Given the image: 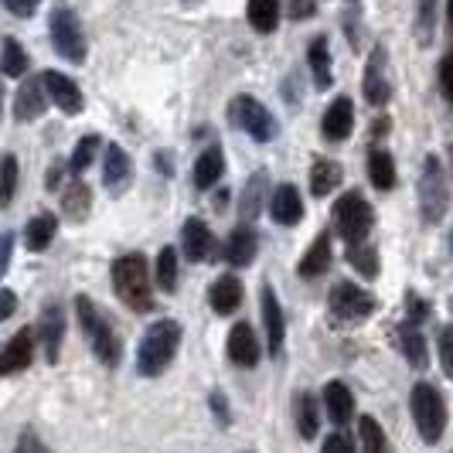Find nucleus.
I'll use <instances>...</instances> for the list:
<instances>
[{
    "instance_id": "obj_9",
    "label": "nucleus",
    "mask_w": 453,
    "mask_h": 453,
    "mask_svg": "<svg viewBox=\"0 0 453 453\" xmlns=\"http://www.w3.org/2000/svg\"><path fill=\"white\" fill-rule=\"evenodd\" d=\"M51 45L55 51L72 62V65H82L86 62V35H82V27H79V18L68 11V7H58V11H51Z\"/></svg>"
},
{
    "instance_id": "obj_3",
    "label": "nucleus",
    "mask_w": 453,
    "mask_h": 453,
    "mask_svg": "<svg viewBox=\"0 0 453 453\" xmlns=\"http://www.w3.org/2000/svg\"><path fill=\"white\" fill-rule=\"evenodd\" d=\"M75 318H79V327H82V334H86V341H89L92 355H96L103 365H110V368L119 365V358H123V344H119V338H116L110 318L92 303L89 296H75Z\"/></svg>"
},
{
    "instance_id": "obj_6",
    "label": "nucleus",
    "mask_w": 453,
    "mask_h": 453,
    "mask_svg": "<svg viewBox=\"0 0 453 453\" xmlns=\"http://www.w3.org/2000/svg\"><path fill=\"white\" fill-rule=\"evenodd\" d=\"M379 300L362 290L358 283H334V290L327 296V311H331V320L334 324H358V320H368L375 314Z\"/></svg>"
},
{
    "instance_id": "obj_49",
    "label": "nucleus",
    "mask_w": 453,
    "mask_h": 453,
    "mask_svg": "<svg viewBox=\"0 0 453 453\" xmlns=\"http://www.w3.org/2000/svg\"><path fill=\"white\" fill-rule=\"evenodd\" d=\"M18 311V294L14 290H0V320H7Z\"/></svg>"
},
{
    "instance_id": "obj_17",
    "label": "nucleus",
    "mask_w": 453,
    "mask_h": 453,
    "mask_svg": "<svg viewBox=\"0 0 453 453\" xmlns=\"http://www.w3.org/2000/svg\"><path fill=\"white\" fill-rule=\"evenodd\" d=\"M256 252H259V235H256V228H252V226H239L232 235H228V242H226L228 266L246 270V266H252Z\"/></svg>"
},
{
    "instance_id": "obj_21",
    "label": "nucleus",
    "mask_w": 453,
    "mask_h": 453,
    "mask_svg": "<svg viewBox=\"0 0 453 453\" xmlns=\"http://www.w3.org/2000/svg\"><path fill=\"white\" fill-rule=\"evenodd\" d=\"M42 113H45V82L42 79H27L18 89V99H14V116L21 123H31Z\"/></svg>"
},
{
    "instance_id": "obj_11",
    "label": "nucleus",
    "mask_w": 453,
    "mask_h": 453,
    "mask_svg": "<svg viewBox=\"0 0 453 453\" xmlns=\"http://www.w3.org/2000/svg\"><path fill=\"white\" fill-rule=\"evenodd\" d=\"M226 351H228V358H232V365H239V368H256V365H259L263 344H259V338H256L252 324L239 320V324L228 331Z\"/></svg>"
},
{
    "instance_id": "obj_5",
    "label": "nucleus",
    "mask_w": 453,
    "mask_h": 453,
    "mask_svg": "<svg viewBox=\"0 0 453 453\" xmlns=\"http://www.w3.org/2000/svg\"><path fill=\"white\" fill-rule=\"evenodd\" d=\"M372 222H375V211H372V204L365 202L362 191H348L334 204V228H338V235L348 246L365 242L368 232H372Z\"/></svg>"
},
{
    "instance_id": "obj_48",
    "label": "nucleus",
    "mask_w": 453,
    "mask_h": 453,
    "mask_svg": "<svg viewBox=\"0 0 453 453\" xmlns=\"http://www.w3.org/2000/svg\"><path fill=\"white\" fill-rule=\"evenodd\" d=\"M11 252H14V235L4 232V235H0V276L7 273V266H11Z\"/></svg>"
},
{
    "instance_id": "obj_52",
    "label": "nucleus",
    "mask_w": 453,
    "mask_h": 453,
    "mask_svg": "<svg viewBox=\"0 0 453 453\" xmlns=\"http://www.w3.org/2000/svg\"><path fill=\"white\" fill-rule=\"evenodd\" d=\"M423 4H426V11H430V4H433V0H423Z\"/></svg>"
},
{
    "instance_id": "obj_36",
    "label": "nucleus",
    "mask_w": 453,
    "mask_h": 453,
    "mask_svg": "<svg viewBox=\"0 0 453 453\" xmlns=\"http://www.w3.org/2000/svg\"><path fill=\"white\" fill-rule=\"evenodd\" d=\"M157 287L164 294L178 290V250L174 246H164L157 256Z\"/></svg>"
},
{
    "instance_id": "obj_35",
    "label": "nucleus",
    "mask_w": 453,
    "mask_h": 453,
    "mask_svg": "<svg viewBox=\"0 0 453 453\" xmlns=\"http://www.w3.org/2000/svg\"><path fill=\"white\" fill-rule=\"evenodd\" d=\"M358 436H362L365 453H392L388 450V436H386V430H382V423H379V419L362 416V419H358Z\"/></svg>"
},
{
    "instance_id": "obj_8",
    "label": "nucleus",
    "mask_w": 453,
    "mask_h": 453,
    "mask_svg": "<svg viewBox=\"0 0 453 453\" xmlns=\"http://www.w3.org/2000/svg\"><path fill=\"white\" fill-rule=\"evenodd\" d=\"M447 204H450V195H447V174H443V164L436 154L423 160V174H419V208H423V219L436 226L443 215H447Z\"/></svg>"
},
{
    "instance_id": "obj_32",
    "label": "nucleus",
    "mask_w": 453,
    "mask_h": 453,
    "mask_svg": "<svg viewBox=\"0 0 453 453\" xmlns=\"http://www.w3.org/2000/svg\"><path fill=\"white\" fill-rule=\"evenodd\" d=\"M263 195H266V171H256L246 184V191H242V198H239V211H242L246 222H252L263 211Z\"/></svg>"
},
{
    "instance_id": "obj_42",
    "label": "nucleus",
    "mask_w": 453,
    "mask_h": 453,
    "mask_svg": "<svg viewBox=\"0 0 453 453\" xmlns=\"http://www.w3.org/2000/svg\"><path fill=\"white\" fill-rule=\"evenodd\" d=\"M320 453H355V447H351L348 433H331V436L324 440V450Z\"/></svg>"
},
{
    "instance_id": "obj_46",
    "label": "nucleus",
    "mask_w": 453,
    "mask_h": 453,
    "mask_svg": "<svg viewBox=\"0 0 453 453\" xmlns=\"http://www.w3.org/2000/svg\"><path fill=\"white\" fill-rule=\"evenodd\" d=\"M440 82H443V96L453 103V51L443 58V65H440Z\"/></svg>"
},
{
    "instance_id": "obj_37",
    "label": "nucleus",
    "mask_w": 453,
    "mask_h": 453,
    "mask_svg": "<svg viewBox=\"0 0 453 453\" xmlns=\"http://www.w3.org/2000/svg\"><path fill=\"white\" fill-rule=\"evenodd\" d=\"M348 263L362 273V276H368V280L379 276V252L372 250L368 242H355V246L348 250Z\"/></svg>"
},
{
    "instance_id": "obj_4",
    "label": "nucleus",
    "mask_w": 453,
    "mask_h": 453,
    "mask_svg": "<svg viewBox=\"0 0 453 453\" xmlns=\"http://www.w3.org/2000/svg\"><path fill=\"white\" fill-rule=\"evenodd\" d=\"M412 419H416V430L426 443H440V436L447 430V403L440 395V388L430 386V382H419L412 388Z\"/></svg>"
},
{
    "instance_id": "obj_13",
    "label": "nucleus",
    "mask_w": 453,
    "mask_h": 453,
    "mask_svg": "<svg viewBox=\"0 0 453 453\" xmlns=\"http://www.w3.org/2000/svg\"><path fill=\"white\" fill-rule=\"evenodd\" d=\"M181 252L191 263H204L215 256V239H211V228L204 226L202 219H188L181 228Z\"/></svg>"
},
{
    "instance_id": "obj_54",
    "label": "nucleus",
    "mask_w": 453,
    "mask_h": 453,
    "mask_svg": "<svg viewBox=\"0 0 453 453\" xmlns=\"http://www.w3.org/2000/svg\"><path fill=\"white\" fill-rule=\"evenodd\" d=\"M188 4H198V0H188Z\"/></svg>"
},
{
    "instance_id": "obj_16",
    "label": "nucleus",
    "mask_w": 453,
    "mask_h": 453,
    "mask_svg": "<svg viewBox=\"0 0 453 453\" xmlns=\"http://www.w3.org/2000/svg\"><path fill=\"white\" fill-rule=\"evenodd\" d=\"M31 355H35V334H31V327H21L11 338V344L4 348V355H0V375H18V372H24L31 365Z\"/></svg>"
},
{
    "instance_id": "obj_27",
    "label": "nucleus",
    "mask_w": 453,
    "mask_h": 453,
    "mask_svg": "<svg viewBox=\"0 0 453 453\" xmlns=\"http://www.w3.org/2000/svg\"><path fill=\"white\" fill-rule=\"evenodd\" d=\"M341 184V164L331 157H318L311 167V191L314 198H327L334 188Z\"/></svg>"
},
{
    "instance_id": "obj_25",
    "label": "nucleus",
    "mask_w": 453,
    "mask_h": 453,
    "mask_svg": "<svg viewBox=\"0 0 453 453\" xmlns=\"http://www.w3.org/2000/svg\"><path fill=\"white\" fill-rule=\"evenodd\" d=\"M130 174H134V167H130L127 150L110 143V147H106V160H103V181H106V188H110V191L127 188V184H130Z\"/></svg>"
},
{
    "instance_id": "obj_28",
    "label": "nucleus",
    "mask_w": 453,
    "mask_h": 453,
    "mask_svg": "<svg viewBox=\"0 0 453 453\" xmlns=\"http://www.w3.org/2000/svg\"><path fill=\"white\" fill-rule=\"evenodd\" d=\"M55 232H58V219L45 211V215H35L31 222H27V232H24V242H27V250L31 252H45L51 246V239H55Z\"/></svg>"
},
{
    "instance_id": "obj_41",
    "label": "nucleus",
    "mask_w": 453,
    "mask_h": 453,
    "mask_svg": "<svg viewBox=\"0 0 453 453\" xmlns=\"http://www.w3.org/2000/svg\"><path fill=\"white\" fill-rule=\"evenodd\" d=\"M440 365H443V375L453 379V324L440 331Z\"/></svg>"
},
{
    "instance_id": "obj_45",
    "label": "nucleus",
    "mask_w": 453,
    "mask_h": 453,
    "mask_svg": "<svg viewBox=\"0 0 453 453\" xmlns=\"http://www.w3.org/2000/svg\"><path fill=\"white\" fill-rule=\"evenodd\" d=\"M208 406L215 409V416H219V423H222V426H228V423H232V419H228L226 395H222V392H219V388H215V392H208Z\"/></svg>"
},
{
    "instance_id": "obj_53",
    "label": "nucleus",
    "mask_w": 453,
    "mask_h": 453,
    "mask_svg": "<svg viewBox=\"0 0 453 453\" xmlns=\"http://www.w3.org/2000/svg\"><path fill=\"white\" fill-rule=\"evenodd\" d=\"M0 103H4V92H0Z\"/></svg>"
},
{
    "instance_id": "obj_34",
    "label": "nucleus",
    "mask_w": 453,
    "mask_h": 453,
    "mask_svg": "<svg viewBox=\"0 0 453 453\" xmlns=\"http://www.w3.org/2000/svg\"><path fill=\"white\" fill-rule=\"evenodd\" d=\"M89 204H92V191L86 184L82 181L68 184V191L62 195V208H65V215L72 222H82V219L89 215Z\"/></svg>"
},
{
    "instance_id": "obj_15",
    "label": "nucleus",
    "mask_w": 453,
    "mask_h": 453,
    "mask_svg": "<svg viewBox=\"0 0 453 453\" xmlns=\"http://www.w3.org/2000/svg\"><path fill=\"white\" fill-rule=\"evenodd\" d=\"M38 334H42V344H45L48 365H55L58 362V351H62V338H65V311L58 303H48L45 307L42 324H38Z\"/></svg>"
},
{
    "instance_id": "obj_10",
    "label": "nucleus",
    "mask_w": 453,
    "mask_h": 453,
    "mask_svg": "<svg viewBox=\"0 0 453 453\" xmlns=\"http://www.w3.org/2000/svg\"><path fill=\"white\" fill-rule=\"evenodd\" d=\"M259 311H263V331H266V348H270L273 358L283 355V338H287V318H283V307L276 300V290L270 283H263L259 290Z\"/></svg>"
},
{
    "instance_id": "obj_26",
    "label": "nucleus",
    "mask_w": 453,
    "mask_h": 453,
    "mask_svg": "<svg viewBox=\"0 0 453 453\" xmlns=\"http://www.w3.org/2000/svg\"><path fill=\"white\" fill-rule=\"evenodd\" d=\"M327 266H331V235H327V232H320L318 239L311 242L307 256L300 259L296 273H300L303 280H314V276H320V273H327Z\"/></svg>"
},
{
    "instance_id": "obj_29",
    "label": "nucleus",
    "mask_w": 453,
    "mask_h": 453,
    "mask_svg": "<svg viewBox=\"0 0 453 453\" xmlns=\"http://www.w3.org/2000/svg\"><path fill=\"white\" fill-rule=\"evenodd\" d=\"M296 430L303 440H314L320 430V412H318V395L300 392L296 395Z\"/></svg>"
},
{
    "instance_id": "obj_19",
    "label": "nucleus",
    "mask_w": 453,
    "mask_h": 453,
    "mask_svg": "<svg viewBox=\"0 0 453 453\" xmlns=\"http://www.w3.org/2000/svg\"><path fill=\"white\" fill-rule=\"evenodd\" d=\"M270 215L276 226H296L303 219V198H300V191H296L294 184H280L273 191Z\"/></svg>"
},
{
    "instance_id": "obj_43",
    "label": "nucleus",
    "mask_w": 453,
    "mask_h": 453,
    "mask_svg": "<svg viewBox=\"0 0 453 453\" xmlns=\"http://www.w3.org/2000/svg\"><path fill=\"white\" fill-rule=\"evenodd\" d=\"M4 7L14 14V18H31L38 11V0H4Z\"/></svg>"
},
{
    "instance_id": "obj_22",
    "label": "nucleus",
    "mask_w": 453,
    "mask_h": 453,
    "mask_svg": "<svg viewBox=\"0 0 453 453\" xmlns=\"http://www.w3.org/2000/svg\"><path fill=\"white\" fill-rule=\"evenodd\" d=\"M324 406H327V419L334 426H344L355 416V395L344 382H327L324 388Z\"/></svg>"
},
{
    "instance_id": "obj_30",
    "label": "nucleus",
    "mask_w": 453,
    "mask_h": 453,
    "mask_svg": "<svg viewBox=\"0 0 453 453\" xmlns=\"http://www.w3.org/2000/svg\"><path fill=\"white\" fill-rule=\"evenodd\" d=\"M368 178L379 191H392L395 188V160L388 150H372L368 154Z\"/></svg>"
},
{
    "instance_id": "obj_44",
    "label": "nucleus",
    "mask_w": 453,
    "mask_h": 453,
    "mask_svg": "<svg viewBox=\"0 0 453 453\" xmlns=\"http://www.w3.org/2000/svg\"><path fill=\"white\" fill-rule=\"evenodd\" d=\"M14 453H48V450H45V443H42L35 433L24 430L21 440H18V450H14Z\"/></svg>"
},
{
    "instance_id": "obj_33",
    "label": "nucleus",
    "mask_w": 453,
    "mask_h": 453,
    "mask_svg": "<svg viewBox=\"0 0 453 453\" xmlns=\"http://www.w3.org/2000/svg\"><path fill=\"white\" fill-rule=\"evenodd\" d=\"M250 24L259 35H273L280 24V0H250Z\"/></svg>"
},
{
    "instance_id": "obj_12",
    "label": "nucleus",
    "mask_w": 453,
    "mask_h": 453,
    "mask_svg": "<svg viewBox=\"0 0 453 453\" xmlns=\"http://www.w3.org/2000/svg\"><path fill=\"white\" fill-rule=\"evenodd\" d=\"M42 82H45V92L51 96V103H55L62 113H68V116L82 113L86 99H82L79 86H75L68 75H62V72H45V75H42Z\"/></svg>"
},
{
    "instance_id": "obj_23",
    "label": "nucleus",
    "mask_w": 453,
    "mask_h": 453,
    "mask_svg": "<svg viewBox=\"0 0 453 453\" xmlns=\"http://www.w3.org/2000/svg\"><path fill=\"white\" fill-rule=\"evenodd\" d=\"M222 174H226V154H222L219 143H211L202 157H198V164H195V188H198V191H208V188L219 184Z\"/></svg>"
},
{
    "instance_id": "obj_14",
    "label": "nucleus",
    "mask_w": 453,
    "mask_h": 453,
    "mask_svg": "<svg viewBox=\"0 0 453 453\" xmlns=\"http://www.w3.org/2000/svg\"><path fill=\"white\" fill-rule=\"evenodd\" d=\"M320 130H324V136H327L331 143H341V140L351 136V130H355V106H351L348 96H338V99L327 106Z\"/></svg>"
},
{
    "instance_id": "obj_40",
    "label": "nucleus",
    "mask_w": 453,
    "mask_h": 453,
    "mask_svg": "<svg viewBox=\"0 0 453 453\" xmlns=\"http://www.w3.org/2000/svg\"><path fill=\"white\" fill-rule=\"evenodd\" d=\"M96 154H99V136H96V134L82 136V140H79V147L72 150V160H68V171H72V174H82V171L89 167L92 160H96Z\"/></svg>"
},
{
    "instance_id": "obj_39",
    "label": "nucleus",
    "mask_w": 453,
    "mask_h": 453,
    "mask_svg": "<svg viewBox=\"0 0 453 453\" xmlns=\"http://www.w3.org/2000/svg\"><path fill=\"white\" fill-rule=\"evenodd\" d=\"M0 68H4L11 79H18V75H24V72H27V55H24L21 42H14V38H7V42H4Z\"/></svg>"
},
{
    "instance_id": "obj_20",
    "label": "nucleus",
    "mask_w": 453,
    "mask_h": 453,
    "mask_svg": "<svg viewBox=\"0 0 453 453\" xmlns=\"http://www.w3.org/2000/svg\"><path fill=\"white\" fill-rule=\"evenodd\" d=\"M388 79H386V48H375L372 62L365 68V99L372 106H386L388 103Z\"/></svg>"
},
{
    "instance_id": "obj_38",
    "label": "nucleus",
    "mask_w": 453,
    "mask_h": 453,
    "mask_svg": "<svg viewBox=\"0 0 453 453\" xmlns=\"http://www.w3.org/2000/svg\"><path fill=\"white\" fill-rule=\"evenodd\" d=\"M18 157L14 154H7V157L0 160V208H7V204L14 202V191H18Z\"/></svg>"
},
{
    "instance_id": "obj_24",
    "label": "nucleus",
    "mask_w": 453,
    "mask_h": 453,
    "mask_svg": "<svg viewBox=\"0 0 453 453\" xmlns=\"http://www.w3.org/2000/svg\"><path fill=\"white\" fill-rule=\"evenodd\" d=\"M211 307H215V314H232L239 303H242V283H239V276L235 273H226V276H219L215 283H211Z\"/></svg>"
},
{
    "instance_id": "obj_51",
    "label": "nucleus",
    "mask_w": 453,
    "mask_h": 453,
    "mask_svg": "<svg viewBox=\"0 0 453 453\" xmlns=\"http://www.w3.org/2000/svg\"><path fill=\"white\" fill-rule=\"evenodd\" d=\"M450 24H453V0H450Z\"/></svg>"
},
{
    "instance_id": "obj_18",
    "label": "nucleus",
    "mask_w": 453,
    "mask_h": 453,
    "mask_svg": "<svg viewBox=\"0 0 453 453\" xmlns=\"http://www.w3.org/2000/svg\"><path fill=\"white\" fill-rule=\"evenodd\" d=\"M395 344H399V351H403V358H406L412 368H426L430 365V348H426V338H423V331H419V324H399L395 327Z\"/></svg>"
},
{
    "instance_id": "obj_31",
    "label": "nucleus",
    "mask_w": 453,
    "mask_h": 453,
    "mask_svg": "<svg viewBox=\"0 0 453 453\" xmlns=\"http://www.w3.org/2000/svg\"><path fill=\"white\" fill-rule=\"evenodd\" d=\"M311 72H314V86L318 89H331L334 75H331V51H327V38L318 35L311 42Z\"/></svg>"
},
{
    "instance_id": "obj_1",
    "label": "nucleus",
    "mask_w": 453,
    "mask_h": 453,
    "mask_svg": "<svg viewBox=\"0 0 453 453\" xmlns=\"http://www.w3.org/2000/svg\"><path fill=\"white\" fill-rule=\"evenodd\" d=\"M178 348H181V324L171 318L154 320V324L143 331V341H140V348H136V372L147 375V379L164 375L167 365L174 362Z\"/></svg>"
},
{
    "instance_id": "obj_7",
    "label": "nucleus",
    "mask_w": 453,
    "mask_h": 453,
    "mask_svg": "<svg viewBox=\"0 0 453 453\" xmlns=\"http://www.w3.org/2000/svg\"><path fill=\"white\" fill-rule=\"evenodd\" d=\"M228 119H232L235 127H242L256 143H270V140H276V134H280L276 116H273L259 99H252V96H235L232 106H228Z\"/></svg>"
},
{
    "instance_id": "obj_47",
    "label": "nucleus",
    "mask_w": 453,
    "mask_h": 453,
    "mask_svg": "<svg viewBox=\"0 0 453 453\" xmlns=\"http://www.w3.org/2000/svg\"><path fill=\"white\" fill-rule=\"evenodd\" d=\"M314 11H318V4H314V0H290V18H294V21L311 18Z\"/></svg>"
},
{
    "instance_id": "obj_50",
    "label": "nucleus",
    "mask_w": 453,
    "mask_h": 453,
    "mask_svg": "<svg viewBox=\"0 0 453 453\" xmlns=\"http://www.w3.org/2000/svg\"><path fill=\"white\" fill-rule=\"evenodd\" d=\"M423 318H430V303H423L419 296H409V320L419 324Z\"/></svg>"
},
{
    "instance_id": "obj_2",
    "label": "nucleus",
    "mask_w": 453,
    "mask_h": 453,
    "mask_svg": "<svg viewBox=\"0 0 453 453\" xmlns=\"http://www.w3.org/2000/svg\"><path fill=\"white\" fill-rule=\"evenodd\" d=\"M113 290L116 296L134 311V314H147L154 311V287H150V266L140 252L119 256L113 263Z\"/></svg>"
}]
</instances>
